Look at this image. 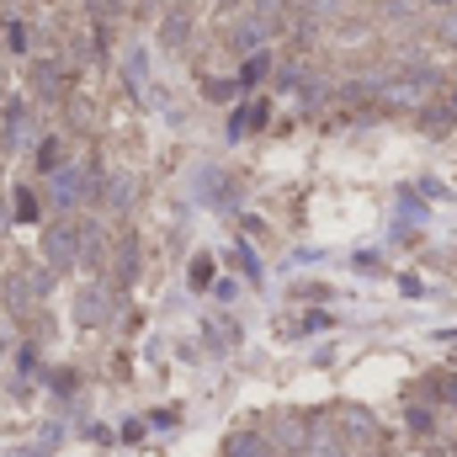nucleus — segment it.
I'll use <instances>...</instances> for the list:
<instances>
[{
    "label": "nucleus",
    "instance_id": "obj_5",
    "mask_svg": "<svg viewBox=\"0 0 457 457\" xmlns=\"http://www.w3.org/2000/svg\"><path fill=\"white\" fill-rule=\"evenodd\" d=\"M404 420H410V431H415V436H436V410H431V404H410V415H404Z\"/></svg>",
    "mask_w": 457,
    "mask_h": 457
},
{
    "label": "nucleus",
    "instance_id": "obj_7",
    "mask_svg": "<svg viewBox=\"0 0 457 457\" xmlns=\"http://www.w3.org/2000/svg\"><path fill=\"white\" fill-rule=\"evenodd\" d=\"M16 219H27V224H32V219H37V197H32V192H27V187H21V192H16Z\"/></svg>",
    "mask_w": 457,
    "mask_h": 457
},
{
    "label": "nucleus",
    "instance_id": "obj_2",
    "mask_svg": "<svg viewBox=\"0 0 457 457\" xmlns=\"http://www.w3.org/2000/svg\"><path fill=\"white\" fill-rule=\"evenodd\" d=\"M224 457H277V447H271V436H266V431L245 426V431H234V436L224 442Z\"/></svg>",
    "mask_w": 457,
    "mask_h": 457
},
{
    "label": "nucleus",
    "instance_id": "obj_3",
    "mask_svg": "<svg viewBox=\"0 0 457 457\" xmlns=\"http://www.w3.org/2000/svg\"><path fill=\"white\" fill-rule=\"evenodd\" d=\"M32 86H37V91H43L48 102H59V96H64V70H59L54 59H43V64L32 70Z\"/></svg>",
    "mask_w": 457,
    "mask_h": 457
},
{
    "label": "nucleus",
    "instance_id": "obj_8",
    "mask_svg": "<svg viewBox=\"0 0 457 457\" xmlns=\"http://www.w3.org/2000/svg\"><path fill=\"white\" fill-rule=\"evenodd\" d=\"M436 383V404H453L457 410V378H431Z\"/></svg>",
    "mask_w": 457,
    "mask_h": 457
},
{
    "label": "nucleus",
    "instance_id": "obj_1",
    "mask_svg": "<svg viewBox=\"0 0 457 457\" xmlns=\"http://www.w3.org/2000/svg\"><path fill=\"white\" fill-rule=\"evenodd\" d=\"M43 255L48 266H75L80 261V245H75V224H54L43 234Z\"/></svg>",
    "mask_w": 457,
    "mask_h": 457
},
{
    "label": "nucleus",
    "instance_id": "obj_4",
    "mask_svg": "<svg viewBox=\"0 0 457 457\" xmlns=\"http://www.w3.org/2000/svg\"><path fill=\"white\" fill-rule=\"evenodd\" d=\"M75 320H80V325H102V320H107V293H102V287H86L80 303H75Z\"/></svg>",
    "mask_w": 457,
    "mask_h": 457
},
{
    "label": "nucleus",
    "instance_id": "obj_6",
    "mask_svg": "<svg viewBox=\"0 0 457 457\" xmlns=\"http://www.w3.org/2000/svg\"><path fill=\"white\" fill-rule=\"evenodd\" d=\"M261 75H266V54H255V59H250V64L239 70V86H255Z\"/></svg>",
    "mask_w": 457,
    "mask_h": 457
},
{
    "label": "nucleus",
    "instance_id": "obj_9",
    "mask_svg": "<svg viewBox=\"0 0 457 457\" xmlns=\"http://www.w3.org/2000/svg\"><path fill=\"white\" fill-rule=\"evenodd\" d=\"M37 165H43V170H48V176H54V170H59V144H54V138H48V144H43V149H37Z\"/></svg>",
    "mask_w": 457,
    "mask_h": 457
},
{
    "label": "nucleus",
    "instance_id": "obj_12",
    "mask_svg": "<svg viewBox=\"0 0 457 457\" xmlns=\"http://www.w3.org/2000/svg\"><path fill=\"white\" fill-rule=\"evenodd\" d=\"M415 457H426V453H415Z\"/></svg>",
    "mask_w": 457,
    "mask_h": 457
},
{
    "label": "nucleus",
    "instance_id": "obj_11",
    "mask_svg": "<svg viewBox=\"0 0 457 457\" xmlns=\"http://www.w3.org/2000/svg\"><path fill=\"white\" fill-rule=\"evenodd\" d=\"M436 5H447V0H436Z\"/></svg>",
    "mask_w": 457,
    "mask_h": 457
},
{
    "label": "nucleus",
    "instance_id": "obj_10",
    "mask_svg": "<svg viewBox=\"0 0 457 457\" xmlns=\"http://www.w3.org/2000/svg\"><path fill=\"white\" fill-rule=\"evenodd\" d=\"M192 282H197V287H208V282H213V261H208V255H197V261H192Z\"/></svg>",
    "mask_w": 457,
    "mask_h": 457
}]
</instances>
